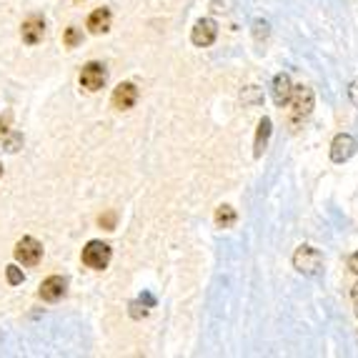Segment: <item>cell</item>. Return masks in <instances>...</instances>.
<instances>
[{"label": "cell", "mask_w": 358, "mask_h": 358, "mask_svg": "<svg viewBox=\"0 0 358 358\" xmlns=\"http://www.w3.org/2000/svg\"><path fill=\"white\" fill-rule=\"evenodd\" d=\"M0 176H3V166H0Z\"/></svg>", "instance_id": "24"}, {"label": "cell", "mask_w": 358, "mask_h": 358, "mask_svg": "<svg viewBox=\"0 0 358 358\" xmlns=\"http://www.w3.org/2000/svg\"><path fill=\"white\" fill-rule=\"evenodd\" d=\"M348 268H351V271H353V273H356V275H358V251H356V253H353V256H351V258H348Z\"/></svg>", "instance_id": "21"}, {"label": "cell", "mask_w": 358, "mask_h": 358, "mask_svg": "<svg viewBox=\"0 0 358 358\" xmlns=\"http://www.w3.org/2000/svg\"><path fill=\"white\" fill-rule=\"evenodd\" d=\"M20 143H23V138H20L18 133H13V136L8 138V143H6V145H8V150L13 153V150H18V145H20Z\"/></svg>", "instance_id": "19"}, {"label": "cell", "mask_w": 358, "mask_h": 358, "mask_svg": "<svg viewBox=\"0 0 358 358\" xmlns=\"http://www.w3.org/2000/svg\"><path fill=\"white\" fill-rule=\"evenodd\" d=\"M106 80H108V71L103 63H88V66H83V71H80V85H83L85 90H90V93L101 90L103 85H106Z\"/></svg>", "instance_id": "4"}, {"label": "cell", "mask_w": 358, "mask_h": 358, "mask_svg": "<svg viewBox=\"0 0 358 358\" xmlns=\"http://www.w3.org/2000/svg\"><path fill=\"white\" fill-rule=\"evenodd\" d=\"M271 133H273V128H271V118H263L261 123H258V133H256V145H253V155L256 158H261L263 150H266V145H268V138Z\"/></svg>", "instance_id": "13"}, {"label": "cell", "mask_w": 358, "mask_h": 358, "mask_svg": "<svg viewBox=\"0 0 358 358\" xmlns=\"http://www.w3.org/2000/svg\"><path fill=\"white\" fill-rule=\"evenodd\" d=\"M348 98H351V103L358 108V80H353V83L348 85Z\"/></svg>", "instance_id": "20"}, {"label": "cell", "mask_w": 358, "mask_h": 358, "mask_svg": "<svg viewBox=\"0 0 358 358\" xmlns=\"http://www.w3.org/2000/svg\"><path fill=\"white\" fill-rule=\"evenodd\" d=\"M6 133H8V128L3 126V123H0V138H6Z\"/></svg>", "instance_id": "23"}, {"label": "cell", "mask_w": 358, "mask_h": 358, "mask_svg": "<svg viewBox=\"0 0 358 358\" xmlns=\"http://www.w3.org/2000/svg\"><path fill=\"white\" fill-rule=\"evenodd\" d=\"M268 33H271L268 20H256V23H253V36H256V41H266Z\"/></svg>", "instance_id": "15"}, {"label": "cell", "mask_w": 358, "mask_h": 358, "mask_svg": "<svg viewBox=\"0 0 358 358\" xmlns=\"http://www.w3.org/2000/svg\"><path fill=\"white\" fill-rule=\"evenodd\" d=\"M110 20H113V13L108 10V8H98V10L90 13L88 18V30L90 33H106L108 28H110Z\"/></svg>", "instance_id": "12"}, {"label": "cell", "mask_w": 358, "mask_h": 358, "mask_svg": "<svg viewBox=\"0 0 358 358\" xmlns=\"http://www.w3.org/2000/svg\"><path fill=\"white\" fill-rule=\"evenodd\" d=\"M271 93H273V101L278 108L288 106V101H291L293 96V80L288 73H278V76L273 78V85H271Z\"/></svg>", "instance_id": "8"}, {"label": "cell", "mask_w": 358, "mask_h": 358, "mask_svg": "<svg viewBox=\"0 0 358 358\" xmlns=\"http://www.w3.org/2000/svg\"><path fill=\"white\" fill-rule=\"evenodd\" d=\"M293 268L299 271V273L308 275V278L318 275L323 271L321 251L313 248V245H299V251L293 253Z\"/></svg>", "instance_id": "1"}, {"label": "cell", "mask_w": 358, "mask_h": 358, "mask_svg": "<svg viewBox=\"0 0 358 358\" xmlns=\"http://www.w3.org/2000/svg\"><path fill=\"white\" fill-rule=\"evenodd\" d=\"M110 256H113V251H110V245L103 243V241H90L88 245L83 248V263L88 266V268L93 271H103L110 263Z\"/></svg>", "instance_id": "2"}, {"label": "cell", "mask_w": 358, "mask_h": 358, "mask_svg": "<svg viewBox=\"0 0 358 358\" xmlns=\"http://www.w3.org/2000/svg\"><path fill=\"white\" fill-rule=\"evenodd\" d=\"M136 103H138V88L133 83H120L113 90V106L118 110H131Z\"/></svg>", "instance_id": "10"}, {"label": "cell", "mask_w": 358, "mask_h": 358, "mask_svg": "<svg viewBox=\"0 0 358 358\" xmlns=\"http://www.w3.org/2000/svg\"><path fill=\"white\" fill-rule=\"evenodd\" d=\"M236 221H238V213L231 206H221V208L215 210V226L218 228H231Z\"/></svg>", "instance_id": "14"}, {"label": "cell", "mask_w": 358, "mask_h": 358, "mask_svg": "<svg viewBox=\"0 0 358 358\" xmlns=\"http://www.w3.org/2000/svg\"><path fill=\"white\" fill-rule=\"evenodd\" d=\"M20 36H23V41L28 43V45H36V43H41L43 36H45V20L38 18V15L28 18L23 23V28H20Z\"/></svg>", "instance_id": "11"}, {"label": "cell", "mask_w": 358, "mask_h": 358, "mask_svg": "<svg viewBox=\"0 0 358 358\" xmlns=\"http://www.w3.org/2000/svg\"><path fill=\"white\" fill-rule=\"evenodd\" d=\"M358 150V141L351 133H338L331 143V161L334 163H346L353 153Z\"/></svg>", "instance_id": "5"}, {"label": "cell", "mask_w": 358, "mask_h": 358, "mask_svg": "<svg viewBox=\"0 0 358 358\" xmlns=\"http://www.w3.org/2000/svg\"><path fill=\"white\" fill-rule=\"evenodd\" d=\"M351 299H353V306H356V313H358V283L353 286V291H351Z\"/></svg>", "instance_id": "22"}, {"label": "cell", "mask_w": 358, "mask_h": 358, "mask_svg": "<svg viewBox=\"0 0 358 358\" xmlns=\"http://www.w3.org/2000/svg\"><path fill=\"white\" fill-rule=\"evenodd\" d=\"M43 258V245L36 238H23L15 245V261L23 263V266H38Z\"/></svg>", "instance_id": "6"}, {"label": "cell", "mask_w": 358, "mask_h": 358, "mask_svg": "<svg viewBox=\"0 0 358 358\" xmlns=\"http://www.w3.org/2000/svg\"><path fill=\"white\" fill-rule=\"evenodd\" d=\"M80 38H83V36H80V30H78V28H68L66 30V45H68V48H76L78 43H80Z\"/></svg>", "instance_id": "16"}, {"label": "cell", "mask_w": 358, "mask_h": 358, "mask_svg": "<svg viewBox=\"0 0 358 358\" xmlns=\"http://www.w3.org/2000/svg\"><path fill=\"white\" fill-rule=\"evenodd\" d=\"M291 108H293V123H301V120H306L310 115V110H313V90L306 88V85H301V88H293V96H291Z\"/></svg>", "instance_id": "3"}, {"label": "cell", "mask_w": 358, "mask_h": 358, "mask_svg": "<svg viewBox=\"0 0 358 358\" xmlns=\"http://www.w3.org/2000/svg\"><path fill=\"white\" fill-rule=\"evenodd\" d=\"M215 38H218V25H215L210 18H201L196 25H193L191 41H193V45H198V48H208V45H213Z\"/></svg>", "instance_id": "7"}, {"label": "cell", "mask_w": 358, "mask_h": 358, "mask_svg": "<svg viewBox=\"0 0 358 358\" xmlns=\"http://www.w3.org/2000/svg\"><path fill=\"white\" fill-rule=\"evenodd\" d=\"M66 288H68V283L63 275H50L41 286V299L48 301V303H55V301H60L66 296Z\"/></svg>", "instance_id": "9"}, {"label": "cell", "mask_w": 358, "mask_h": 358, "mask_svg": "<svg viewBox=\"0 0 358 358\" xmlns=\"http://www.w3.org/2000/svg\"><path fill=\"white\" fill-rule=\"evenodd\" d=\"M8 281H10V286L23 283V271H20L18 266H8Z\"/></svg>", "instance_id": "17"}, {"label": "cell", "mask_w": 358, "mask_h": 358, "mask_svg": "<svg viewBox=\"0 0 358 358\" xmlns=\"http://www.w3.org/2000/svg\"><path fill=\"white\" fill-rule=\"evenodd\" d=\"M101 226H106L108 231H113V228H115V213H106V215H101Z\"/></svg>", "instance_id": "18"}]
</instances>
